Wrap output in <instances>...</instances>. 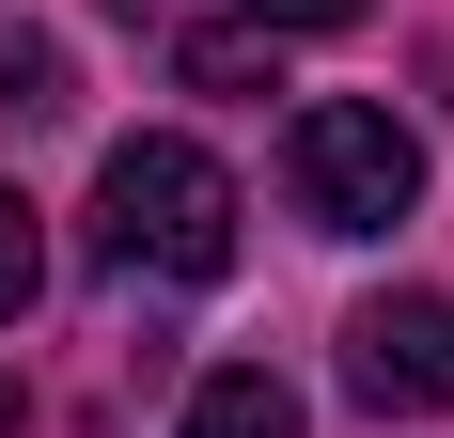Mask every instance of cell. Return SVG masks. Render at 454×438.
I'll return each instance as SVG.
<instances>
[{"label":"cell","instance_id":"obj_1","mask_svg":"<svg viewBox=\"0 0 454 438\" xmlns=\"http://www.w3.org/2000/svg\"><path fill=\"white\" fill-rule=\"evenodd\" d=\"M94 251L110 266H157V282H220L235 266V173L204 141H110L94 157Z\"/></svg>","mask_w":454,"mask_h":438},{"label":"cell","instance_id":"obj_2","mask_svg":"<svg viewBox=\"0 0 454 438\" xmlns=\"http://www.w3.org/2000/svg\"><path fill=\"white\" fill-rule=\"evenodd\" d=\"M282 188H298L314 235H392V219L423 204V141L392 126L376 94H314V110L282 126Z\"/></svg>","mask_w":454,"mask_h":438},{"label":"cell","instance_id":"obj_3","mask_svg":"<svg viewBox=\"0 0 454 438\" xmlns=\"http://www.w3.org/2000/svg\"><path fill=\"white\" fill-rule=\"evenodd\" d=\"M345 392L376 423H439L454 407V298H361L345 313Z\"/></svg>","mask_w":454,"mask_h":438},{"label":"cell","instance_id":"obj_4","mask_svg":"<svg viewBox=\"0 0 454 438\" xmlns=\"http://www.w3.org/2000/svg\"><path fill=\"white\" fill-rule=\"evenodd\" d=\"M173 438H314V423H298V392H282L267 360H220V376L188 392V423H173Z\"/></svg>","mask_w":454,"mask_h":438},{"label":"cell","instance_id":"obj_5","mask_svg":"<svg viewBox=\"0 0 454 438\" xmlns=\"http://www.w3.org/2000/svg\"><path fill=\"white\" fill-rule=\"evenodd\" d=\"M0 110H79V79H63V47H47V32L0 47Z\"/></svg>","mask_w":454,"mask_h":438},{"label":"cell","instance_id":"obj_6","mask_svg":"<svg viewBox=\"0 0 454 438\" xmlns=\"http://www.w3.org/2000/svg\"><path fill=\"white\" fill-rule=\"evenodd\" d=\"M32 282H47V235H32V204H16V188H0V329H16V313H32Z\"/></svg>","mask_w":454,"mask_h":438},{"label":"cell","instance_id":"obj_7","mask_svg":"<svg viewBox=\"0 0 454 438\" xmlns=\"http://www.w3.org/2000/svg\"><path fill=\"white\" fill-rule=\"evenodd\" d=\"M188 79H204V94H251V79H267V32H188Z\"/></svg>","mask_w":454,"mask_h":438},{"label":"cell","instance_id":"obj_8","mask_svg":"<svg viewBox=\"0 0 454 438\" xmlns=\"http://www.w3.org/2000/svg\"><path fill=\"white\" fill-rule=\"evenodd\" d=\"M251 32H361V0H251Z\"/></svg>","mask_w":454,"mask_h":438}]
</instances>
